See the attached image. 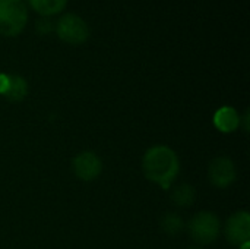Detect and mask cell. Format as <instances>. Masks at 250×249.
<instances>
[{
    "label": "cell",
    "instance_id": "1",
    "mask_svg": "<svg viewBox=\"0 0 250 249\" xmlns=\"http://www.w3.org/2000/svg\"><path fill=\"white\" fill-rule=\"evenodd\" d=\"M142 170L148 181L163 189H168L180 172V161L170 147L155 145L145 153L142 158Z\"/></svg>",
    "mask_w": 250,
    "mask_h": 249
},
{
    "label": "cell",
    "instance_id": "6",
    "mask_svg": "<svg viewBox=\"0 0 250 249\" xmlns=\"http://www.w3.org/2000/svg\"><path fill=\"white\" fill-rule=\"evenodd\" d=\"M236 166L229 157H217L209 163L208 178L212 186L224 189L236 181Z\"/></svg>",
    "mask_w": 250,
    "mask_h": 249
},
{
    "label": "cell",
    "instance_id": "2",
    "mask_svg": "<svg viewBox=\"0 0 250 249\" xmlns=\"http://www.w3.org/2000/svg\"><path fill=\"white\" fill-rule=\"evenodd\" d=\"M29 12L23 0H0V35L16 37L28 25Z\"/></svg>",
    "mask_w": 250,
    "mask_h": 249
},
{
    "label": "cell",
    "instance_id": "9",
    "mask_svg": "<svg viewBox=\"0 0 250 249\" xmlns=\"http://www.w3.org/2000/svg\"><path fill=\"white\" fill-rule=\"evenodd\" d=\"M29 9H32L40 18H53L60 15L69 0H23Z\"/></svg>",
    "mask_w": 250,
    "mask_h": 249
},
{
    "label": "cell",
    "instance_id": "5",
    "mask_svg": "<svg viewBox=\"0 0 250 249\" xmlns=\"http://www.w3.org/2000/svg\"><path fill=\"white\" fill-rule=\"evenodd\" d=\"M226 239L231 245H242L250 239V216L248 211H237L229 217L224 226Z\"/></svg>",
    "mask_w": 250,
    "mask_h": 249
},
{
    "label": "cell",
    "instance_id": "4",
    "mask_svg": "<svg viewBox=\"0 0 250 249\" xmlns=\"http://www.w3.org/2000/svg\"><path fill=\"white\" fill-rule=\"evenodd\" d=\"M188 230L195 242L201 245H209L218 239L221 233V222L214 213L201 211L190 219Z\"/></svg>",
    "mask_w": 250,
    "mask_h": 249
},
{
    "label": "cell",
    "instance_id": "12",
    "mask_svg": "<svg viewBox=\"0 0 250 249\" xmlns=\"http://www.w3.org/2000/svg\"><path fill=\"white\" fill-rule=\"evenodd\" d=\"M161 227L167 235H177L183 229V220L176 213H167L161 220Z\"/></svg>",
    "mask_w": 250,
    "mask_h": 249
},
{
    "label": "cell",
    "instance_id": "14",
    "mask_svg": "<svg viewBox=\"0 0 250 249\" xmlns=\"http://www.w3.org/2000/svg\"><path fill=\"white\" fill-rule=\"evenodd\" d=\"M240 249H250V242H245L240 245Z\"/></svg>",
    "mask_w": 250,
    "mask_h": 249
},
{
    "label": "cell",
    "instance_id": "7",
    "mask_svg": "<svg viewBox=\"0 0 250 249\" xmlns=\"http://www.w3.org/2000/svg\"><path fill=\"white\" fill-rule=\"evenodd\" d=\"M73 173L83 182H91L101 175L103 163L101 158L92 151H82L73 158Z\"/></svg>",
    "mask_w": 250,
    "mask_h": 249
},
{
    "label": "cell",
    "instance_id": "10",
    "mask_svg": "<svg viewBox=\"0 0 250 249\" xmlns=\"http://www.w3.org/2000/svg\"><path fill=\"white\" fill-rule=\"evenodd\" d=\"M28 94V82L19 75H9V87L4 97L10 101H22Z\"/></svg>",
    "mask_w": 250,
    "mask_h": 249
},
{
    "label": "cell",
    "instance_id": "3",
    "mask_svg": "<svg viewBox=\"0 0 250 249\" xmlns=\"http://www.w3.org/2000/svg\"><path fill=\"white\" fill-rule=\"evenodd\" d=\"M54 32L66 44L79 45L89 38V25L76 13H62L54 22Z\"/></svg>",
    "mask_w": 250,
    "mask_h": 249
},
{
    "label": "cell",
    "instance_id": "8",
    "mask_svg": "<svg viewBox=\"0 0 250 249\" xmlns=\"http://www.w3.org/2000/svg\"><path fill=\"white\" fill-rule=\"evenodd\" d=\"M240 122H242L240 114L237 113L236 109H233L230 106H224V107L218 109L214 114V125L223 134L234 132L240 126Z\"/></svg>",
    "mask_w": 250,
    "mask_h": 249
},
{
    "label": "cell",
    "instance_id": "15",
    "mask_svg": "<svg viewBox=\"0 0 250 249\" xmlns=\"http://www.w3.org/2000/svg\"><path fill=\"white\" fill-rule=\"evenodd\" d=\"M188 249H202V248H199V247H192V248H188Z\"/></svg>",
    "mask_w": 250,
    "mask_h": 249
},
{
    "label": "cell",
    "instance_id": "11",
    "mask_svg": "<svg viewBox=\"0 0 250 249\" xmlns=\"http://www.w3.org/2000/svg\"><path fill=\"white\" fill-rule=\"evenodd\" d=\"M173 203L177 205V207H189L195 203V198H196V192H195V188L190 186V185H180L177 186L174 191H173Z\"/></svg>",
    "mask_w": 250,
    "mask_h": 249
},
{
    "label": "cell",
    "instance_id": "13",
    "mask_svg": "<svg viewBox=\"0 0 250 249\" xmlns=\"http://www.w3.org/2000/svg\"><path fill=\"white\" fill-rule=\"evenodd\" d=\"M37 31L40 34H50L54 31V23L50 21V18H40L37 21Z\"/></svg>",
    "mask_w": 250,
    "mask_h": 249
}]
</instances>
